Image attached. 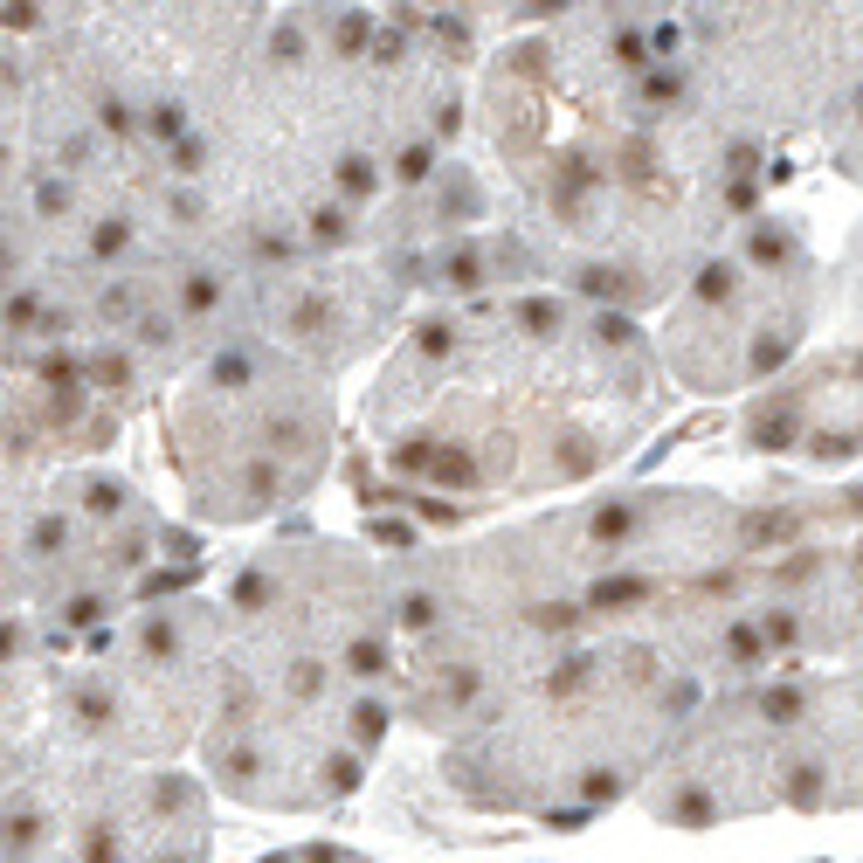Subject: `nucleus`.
Wrapping results in <instances>:
<instances>
[{
  "label": "nucleus",
  "mask_w": 863,
  "mask_h": 863,
  "mask_svg": "<svg viewBox=\"0 0 863 863\" xmlns=\"http://www.w3.org/2000/svg\"><path fill=\"white\" fill-rule=\"evenodd\" d=\"M422 14L450 21L456 35H532V29H553V21H573V14H594V8H622V0H414Z\"/></svg>",
  "instance_id": "nucleus-4"
},
{
  "label": "nucleus",
  "mask_w": 863,
  "mask_h": 863,
  "mask_svg": "<svg viewBox=\"0 0 863 863\" xmlns=\"http://www.w3.org/2000/svg\"><path fill=\"white\" fill-rule=\"evenodd\" d=\"M801 311H808V256H801V235L788 222L760 215L740 249H712L704 263L684 277V304H677V374L712 346L725 332V359L712 374V395L719 380H740V374H767L801 338Z\"/></svg>",
  "instance_id": "nucleus-3"
},
{
  "label": "nucleus",
  "mask_w": 863,
  "mask_h": 863,
  "mask_svg": "<svg viewBox=\"0 0 863 863\" xmlns=\"http://www.w3.org/2000/svg\"><path fill=\"white\" fill-rule=\"evenodd\" d=\"M677 56L732 139L822 132L863 90V0H670Z\"/></svg>",
  "instance_id": "nucleus-1"
},
{
  "label": "nucleus",
  "mask_w": 863,
  "mask_h": 863,
  "mask_svg": "<svg viewBox=\"0 0 863 863\" xmlns=\"http://www.w3.org/2000/svg\"><path fill=\"white\" fill-rule=\"evenodd\" d=\"M822 145L835 152V166H843L850 180H863V90H856L843 111L822 125Z\"/></svg>",
  "instance_id": "nucleus-5"
},
{
  "label": "nucleus",
  "mask_w": 863,
  "mask_h": 863,
  "mask_svg": "<svg viewBox=\"0 0 863 863\" xmlns=\"http://www.w3.org/2000/svg\"><path fill=\"white\" fill-rule=\"evenodd\" d=\"M180 435L194 442H235L215 463L194 470L201 505L222 518H256L283 505L311 477L325 442V414L311 401V387L277 366L263 346H222L201 374V408L180 414Z\"/></svg>",
  "instance_id": "nucleus-2"
}]
</instances>
